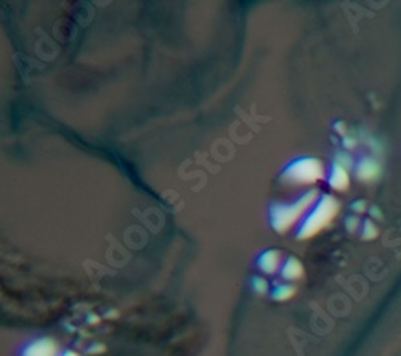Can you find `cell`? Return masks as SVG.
<instances>
[{"mask_svg":"<svg viewBox=\"0 0 401 356\" xmlns=\"http://www.w3.org/2000/svg\"><path fill=\"white\" fill-rule=\"evenodd\" d=\"M336 164H339V166H342L344 168H351V166H354V159H351V156L350 154H347V153H342V151H340V153H337L336 154Z\"/></svg>","mask_w":401,"mask_h":356,"instance_id":"30bf717a","label":"cell"},{"mask_svg":"<svg viewBox=\"0 0 401 356\" xmlns=\"http://www.w3.org/2000/svg\"><path fill=\"white\" fill-rule=\"evenodd\" d=\"M279 252L278 251H269L262 253V257L259 258V265L265 273H275L278 265H279Z\"/></svg>","mask_w":401,"mask_h":356,"instance_id":"8992f818","label":"cell"},{"mask_svg":"<svg viewBox=\"0 0 401 356\" xmlns=\"http://www.w3.org/2000/svg\"><path fill=\"white\" fill-rule=\"evenodd\" d=\"M327 183L332 190L336 191H347L350 186V177H349V171L344 168L342 166H339L334 162L331 166V172H329V178H327Z\"/></svg>","mask_w":401,"mask_h":356,"instance_id":"277c9868","label":"cell"},{"mask_svg":"<svg viewBox=\"0 0 401 356\" xmlns=\"http://www.w3.org/2000/svg\"><path fill=\"white\" fill-rule=\"evenodd\" d=\"M320 195L318 190H310L305 195H302L297 201L290 204L276 202L270 207V222L273 230L278 233H286L290 230L297 222H299L307 210L313 206Z\"/></svg>","mask_w":401,"mask_h":356,"instance_id":"6da1fadb","label":"cell"},{"mask_svg":"<svg viewBox=\"0 0 401 356\" xmlns=\"http://www.w3.org/2000/svg\"><path fill=\"white\" fill-rule=\"evenodd\" d=\"M340 210V204L332 195H324L320 197V201L315 204V207L310 210L305 219L302 220L297 238L308 239L318 234L321 230H324L331 222L336 219V215Z\"/></svg>","mask_w":401,"mask_h":356,"instance_id":"7a4b0ae2","label":"cell"},{"mask_svg":"<svg viewBox=\"0 0 401 356\" xmlns=\"http://www.w3.org/2000/svg\"><path fill=\"white\" fill-rule=\"evenodd\" d=\"M345 226L349 228V231H355L358 226H360V219H358V217H349L347 220H345Z\"/></svg>","mask_w":401,"mask_h":356,"instance_id":"7c38bea8","label":"cell"},{"mask_svg":"<svg viewBox=\"0 0 401 356\" xmlns=\"http://www.w3.org/2000/svg\"><path fill=\"white\" fill-rule=\"evenodd\" d=\"M344 144H345V148H354L356 142L354 140V138H350V137H345L344 138Z\"/></svg>","mask_w":401,"mask_h":356,"instance_id":"9a60e30c","label":"cell"},{"mask_svg":"<svg viewBox=\"0 0 401 356\" xmlns=\"http://www.w3.org/2000/svg\"><path fill=\"white\" fill-rule=\"evenodd\" d=\"M380 175V166L379 162L373 158L363 159L360 164L356 166V177L361 182H373Z\"/></svg>","mask_w":401,"mask_h":356,"instance_id":"5b68a950","label":"cell"},{"mask_svg":"<svg viewBox=\"0 0 401 356\" xmlns=\"http://www.w3.org/2000/svg\"><path fill=\"white\" fill-rule=\"evenodd\" d=\"M254 285H255V289H257L260 294H264L266 291V282L264 280H259V277H257V280L254 281Z\"/></svg>","mask_w":401,"mask_h":356,"instance_id":"5bb4252c","label":"cell"},{"mask_svg":"<svg viewBox=\"0 0 401 356\" xmlns=\"http://www.w3.org/2000/svg\"><path fill=\"white\" fill-rule=\"evenodd\" d=\"M336 130L339 132V134H345V125L342 122H337L336 124Z\"/></svg>","mask_w":401,"mask_h":356,"instance_id":"e0dca14e","label":"cell"},{"mask_svg":"<svg viewBox=\"0 0 401 356\" xmlns=\"http://www.w3.org/2000/svg\"><path fill=\"white\" fill-rule=\"evenodd\" d=\"M295 292V289L294 287H289V286H283V287H278L275 294H273V297L278 299V300H286V299H289V297H293Z\"/></svg>","mask_w":401,"mask_h":356,"instance_id":"8fae6325","label":"cell"},{"mask_svg":"<svg viewBox=\"0 0 401 356\" xmlns=\"http://www.w3.org/2000/svg\"><path fill=\"white\" fill-rule=\"evenodd\" d=\"M302 275H303L302 263L294 257L289 258L283 270V276L286 277V280H297V277H300Z\"/></svg>","mask_w":401,"mask_h":356,"instance_id":"ba28073f","label":"cell"},{"mask_svg":"<svg viewBox=\"0 0 401 356\" xmlns=\"http://www.w3.org/2000/svg\"><path fill=\"white\" fill-rule=\"evenodd\" d=\"M55 350L57 348L52 340H39L29 347L26 356H53Z\"/></svg>","mask_w":401,"mask_h":356,"instance_id":"52a82bcc","label":"cell"},{"mask_svg":"<svg viewBox=\"0 0 401 356\" xmlns=\"http://www.w3.org/2000/svg\"><path fill=\"white\" fill-rule=\"evenodd\" d=\"M326 177L324 162L317 158H300L290 162L281 173V182L293 186L313 185Z\"/></svg>","mask_w":401,"mask_h":356,"instance_id":"3957f363","label":"cell"},{"mask_svg":"<svg viewBox=\"0 0 401 356\" xmlns=\"http://www.w3.org/2000/svg\"><path fill=\"white\" fill-rule=\"evenodd\" d=\"M351 209H354V212H356V214L366 212V201L354 202V204H351Z\"/></svg>","mask_w":401,"mask_h":356,"instance_id":"4fadbf2b","label":"cell"},{"mask_svg":"<svg viewBox=\"0 0 401 356\" xmlns=\"http://www.w3.org/2000/svg\"><path fill=\"white\" fill-rule=\"evenodd\" d=\"M371 215H373L374 219H382V212H380V210H379L378 207L371 209Z\"/></svg>","mask_w":401,"mask_h":356,"instance_id":"2e32d148","label":"cell"},{"mask_svg":"<svg viewBox=\"0 0 401 356\" xmlns=\"http://www.w3.org/2000/svg\"><path fill=\"white\" fill-rule=\"evenodd\" d=\"M378 234H379V230L373 222H371V220L364 222V225H363V238L364 239H374L375 236H378Z\"/></svg>","mask_w":401,"mask_h":356,"instance_id":"9c48e42d","label":"cell"}]
</instances>
